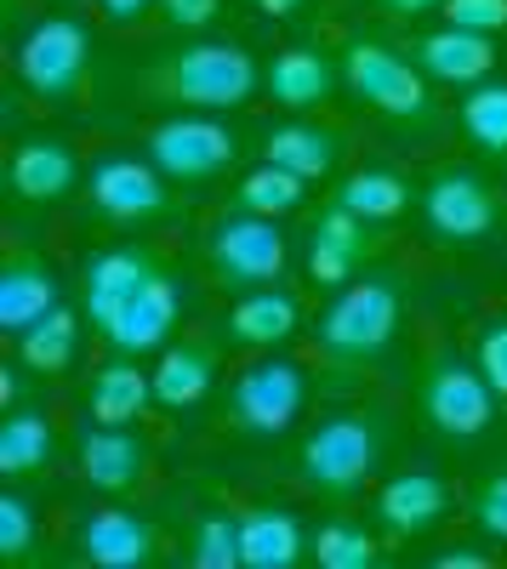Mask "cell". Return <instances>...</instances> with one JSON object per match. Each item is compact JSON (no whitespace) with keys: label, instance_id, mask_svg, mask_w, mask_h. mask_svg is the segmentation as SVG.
Here are the masks:
<instances>
[{"label":"cell","instance_id":"484cf974","mask_svg":"<svg viewBox=\"0 0 507 569\" xmlns=\"http://www.w3.org/2000/svg\"><path fill=\"white\" fill-rule=\"evenodd\" d=\"M262 160L297 171L302 182H319V177H331V166H337V137H331L326 126H308V120L274 126V131H268Z\"/></svg>","mask_w":507,"mask_h":569},{"label":"cell","instance_id":"ac0fdd59","mask_svg":"<svg viewBox=\"0 0 507 569\" xmlns=\"http://www.w3.org/2000/svg\"><path fill=\"white\" fill-rule=\"evenodd\" d=\"M371 222L365 217H354L348 206H326L314 217V233H308V273L319 279V284H342V279H354V268H359V257L371 251V233H365Z\"/></svg>","mask_w":507,"mask_h":569},{"label":"cell","instance_id":"4fadbf2b","mask_svg":"<svg viewBox=\"0 0 507 569\" xmlns=\"http://www.w3.org/2000/svg\"><path fill=\"white\" fill-rule=\"evenodd\" d=\"M417 69H422L428 80H439V86H463V91H474V86L490 80V69H496V34L445 23V29L422 34V46H417Z\"/></svg>","mask_w":507,"mask_h":569},{"label":"cell","instance_id":"1f68e13d","mask_svg":"<svg viewBox=\"0 0 507 569\" xmlns=\"http://www.w3.org/2000/svg\"><path fill=\"white\" fill-rule=\"evenodd\" d=\"M314 563L319 569H371L377 541L359 525H348V518H331V525H319V536H314Z\"/></svg>","mask_w":507,"mask_h":569},{"label":"cell","instance_id":"b9f144b4","mask_svg":"<svg viewBox=\"0 0 507 569\" xmlns=\"http://www.w3.org/2000/svg\"><path fill=\"white\" fill-rule=\"evenodd\" d=\"M251 7H257V12H268V18H291V12L302 7V0H251Z\"/></svg>","mask_w":507,"mask_h":569},{"label":"cell","instance_id":"83f0119b","mask_svg":"<svg viewBox=\"0 0 507 569\" xmlns=\"http://www.w3.org/2000/svg\"><path fill=\"white\" fill-rule=\"evenodd\" d=\"M46 461H52V421L40 410H7V421H0V472L29 479Z\"/></svg>","mask_w":507,"mask_h":569},{"label":"cell","instance_id":"603a6c76","mask_svg":"<svg viewBox=\"0 0 507 569\" xmlns=\"http://www.w3.org/2000/svg\"><path fill=\"white\" fill-rule=\"evenodd\" d=\"M58 308V279L46 262L34 257H12L7 268H0V330L7 337H18V330H29L40 313Z\"/></svg>","mask_w":507,"mask_h":569},{"label":"cell","instance_id":"7a4b0ae2","mask_svg":"<svg viewBox=\"0 0 507 569\" xmlns=\"http://www.w3.org/2000/svg\"><path fill=\"white\" fill-rule=\"evenodd\" d=\"M262 69L251 63L246 46H228V40H200L189 46V52H177L166 63V91L177 103H189V109H240L251 103V91H257Z\"/></svg>","mask_w":507,"mask_h":569},{"label":"cell","instance_id":"52a82bcc","mask_svg":"<svg viewBox=\"0 0 507 569\" xmlns=\"http://www.w3.org/2000/svg\"><path fill=\"white\" fill-rule=\"evenodd\" d=\"M149 160L171 182H206L235 166V131L211 114H177L149 131Z\"/></svg>","mask_w":507,"mask_h":569},{"label":"cell","instance_id":"60d3db41","mask_svg":"<svg viewBox=\"0 0 507 569\" xmlns=\"http://www.w3.org/2000/svg\"><path fill=\"white\" fill-rule=\"evenodd\" d=\"M434 7H445V0H382V12H394V18H422Z\"/></svg>","mask_w":507,"mask_h":569},{"label":"cell","instance_id":"5bb4252c","mask_svg":"<svg viewBox=\"0 0 507 569\" xmlns=\"http://www.w3.org/2000/svg\"><path fill=\"white\" fill-rule=\"evenodd\" d=\"M155 552V530L143 512L126 507H98L80 518V558L98 569H143Z\"/></svg>","mask_w":507,"mask_h":569},{"label":"cell","instance_id":"cb8c5ba5","mask_svg":"<svg viewBox=\"0 0 507 569\" xmlns=\"http://www.w3.org/2000/svg\"><path fill=\"white\" fill-rule=\"evenodd\" d=\"M91 421H115V427H131L137 416H143L155 405V376L137 370L131 353L109 359L98 376H91Z\"/></svg>","mask_w":507,"mask_h":569},{"label":"cell","instance_id":"44dd1931","mask_svg":"<svg viewBox=\"0 0 507 569\" xmlns=\"http://www.w3.org/2000/svg\"><path fill=\"white\" fill-rule=\"evenodd\" d=\"M337 69L342 63H331L326 52H314V46H291V52H280L262 69V86H268V98L280 109H314V103L331 98Z\"/></svg>","mask_w":507,"mask_h":569},{"label":"cell","instance_id":"74e56055","mask_svg":"<svg viewBox=\"0 0 507 569\" xmlns=\"http://www.w3.org/2000/svg\"><path fill=\"white\" fill-rule=\"evenodd\" d=\"M217 7L222 0H160V12H166L171 29H206L217 18Z\"/></svg>","mask_w":507,"mask_h":569},{"label":"cell","instance_id":"d590c367","mask_svg":"<svg viewBox=\"0 0 507 569\" xmlns=\"http://www.w3.org/2000/svg\"><path fill=\"white\" fill-rule=\"evenodd\" d=\"M474 525H479L490 541H507V467L496 472L490 485H479V496H474Z\"/></svg>","mask_w":507,"mask_h":569},{"label":"cell","instance_id":"7402d4cb","mask_svg":"<svg viewBox=\"0 0 507 569\" xmlns=\"http://www.w3.org/2000/svg\"><path fill=\"white\" fill-rule=\"evenodd\" d=\"M308 536L302 518L286 507H251L240 512V563L246 569H291L302 558Z\"/></svg>","mask_w":507,"mask_h":569},{"label":"cell","instance_id":"277c9868","mask_svg":"<svg viewBox=\"0 0 507 569\" xmlns=\"http://www.w3.org/2000/svg\"><path fill=\"white\" fill-rule=\"evenodd\" d=\"M86 63H91V34L80 18H40L23 40H18V80L23 91H34V98L58 103L69 98V91L86 80Z\"/></svg>","mask_w":507,"mask_h":569},{"label":"cell","instance_id":"f546056e","mask_svg":"<svg viewBox=\"0 0 507 569\" xmlns=\"http://www.w3.org/2000/svg\"><path fill=\"white\" fill-rule=\"evenodd\" d=\"M302 188H308V182H302L297 171L262 160L257 171H246V177H240L235 206H240V211H262V217H286V211H297V206H302Z\"/></svg>","mask_w":507,"mask_h":569},{"label":"cell","instance_id":"d6986e66","mask_svg":"<svg viewBox=\"0 0 507 569\" xmlns=\"http://www.w3.org/2000/svg\"><path fill=\"white\" fill-rule=\"evenodd\" d=\"M149 376H155L160 410H195L217 388V353H211V342H171Z\"/></svg>","mask_w":507,"mask_h":569},{"label":"cell","instance_id":"9c48e42d","mask_svg":"<svg viewBox=\"0 0 507 569\" xmlns=\"http://www.w3.org/2000/svg\"><path fill=\"white\" fill-rule=\"evenodd\" d=\"M211 262L222 279L235 284H274L286 273V233L280 217H262V211H235L211 228Z\"/></svg>","mask_w":507,"mask_h":569},{"label":"cell","instance_id":"e0dca14e","mask_svg":"<svg viewBox=\"0 0 507 569\" xmlns=\"http://www.w3.org/2000/svg\"><path fill=\"white\" fill-rule=\"evenodd\" d=\"M143 467H149V450H143L137 433H126V427L98 421L91 433H80V472H86L91 490L126 496L137 479H143Z\"/></svg>","mask_w":507,"mask_h":569},{"label":"cell","instance_id":"d4e9b609","mask_svg":"<svg viewBox=\"0 0 507 569\" xmlns=\"http://www.w3.org/2000/svg\"><path fill=\"white\" fill-rule=\"evenodd\" d=\"M297 297L280 291V284H251V297L235 302V313H228V330H235V342L246 348H280L291 330H297Z\"/></svg>","mask_w":507,"mask_h":569},{"label":"cell","instance_id":"30bf717a","mask_svg":"<svg viewBox=\"0 0 507 569\" xmlns=\"http://www.w3.org/2000/svg\"><path fill=\"white\" fill-rule=\"evenodd\" d=\"M86 194H91V206H98L103 222H149L166 206V171L155 160L103 154L86 171Z\"/></svg>","mask_w":507,"mask_h":569},{"label":"cell","instance_id":"8fae6325","mask_svg":"<svg viewBox=\"0 0 507 569\" xmlns=\"http://www.w3.org/2000/svg\"><path fill=\"white\" fill-rule=\"evenodd\" d=\"M182 319V284L171 273H155L143 291H137L109 325H103V342L115 353H155L166 337H171V325Z\"/></svg>","mask_w":507,"mask_h":569},{"label":"cell","instance_id":"ffe728a7","mask_svg":"<svg viewBox=\"0 0 507 569\" xmlns=\"http://www.w3.org/2000/svg\"><path fill=\"white\" fill-rule=\"evenodd\" d=\"M377 512H382V525H388L394 536H422L428 525H439V518L450 512V490L434 479V472L410 467V472H399V479L382 485Z\"/></svg>","mask_w":507,"mask_h":569},{"label":"cell","instance_id":"ab89813d","mask_svg":"<svg viewBox=\"0 0 507 569\" xmlns=\"http://www.w3.org/2000/svg\"><path fill=\"white\" fill-rule=\"evenodd\" d=\"M98 7H103L115 23H137V18H143V12L155 7V0H98Z\"/></svg>","mask_w":507,"mask_h":569},{"label":"cell","instance_id":"4dcf8cb0","mask_svg":"<svg viewBox=\"0 0 507 569\" xmlns=\"http://www.w3.org/2000/svg\"><path fill=\"white\" fill-rule=\"evenodd\" d=\"M463 131L485 154H507V80H479L463 98Z\"/></svg>","mask_w":507,"mask_h":569},{"label":"cell","instance_id":"d6a6232c","mask_svg":"<svg viewBox=\"0 0 507 569\" xmlns=\"http://www.w3.org/2000/svg\"><path fill=\"white\" fill-rule=\"evenodd\" d=\"M189 563H195V569H246V563H240V518H228V512H200Z\"/></svg>","mask_w":507,"mask_h":569},{"label":"cell","instance_id":"7c38bea8","mask_svg":"<svg viewBox=\"0 0 507 569\" xmlns=\"http://www.w3.org/2000/svg\"><path fill=\"white\" fill-rule=\"evenodd\" d=\"M422 211H428V228L439 233V240H485V233L496 228V200L474 171L434 177L428 194H422Z\"/></svg>","mask_w":507,"mask_h":569},{"label":"cell","instance_id":"f35d334b","mask_svg":"<svg viewBox=\"0 0 507 569\" xmlns=\"http://www.w3.org/2000/svg\"><path fill=\"white\" fill-rule=\"evenodd\" d=\"M434 569H490V558L474 552V547H450V552L434 558Z\"/></svg>","mask_w":507,"mask_h":569},{"label":"cell","instance_id":"9a60e30c","mask_svg":"<svg viewBox=\"0 0 507 569\" xmlns=\"http://www.w3.org/2000/svg\"><path fill=\"white\" fill-rule=\"evenodd\" d=\"M7 182H12V194L29 200V206L63 200V194H74V182H80L74 149L58 142V137H29V142H18L12 160H7Z\"/></svg>","mask_w":507,"mask_h":569},{"label":"cell","instance_id":"5b68a950","mask_svg":"<svg viewBox=\"0 0 507 569\" xmlns=\"http://www.w3.org/2000/svg\"><path fill=\"white\" fill-rule=\"evenodd\" d=\"M342 80L359 103H371L388 120H422L428 114V74L417 63H405L399 52L377 40H354L342 52Z\"/></svg>","mask_w":507,"mask_h":569},{"label":"cell","instance_id":"e575fe53","mask_svg":"<svg viewBox=\"0 0 507 569\" xmlns=\"http://www.w3.org/2000/svg\"><path fill=\"white\" fill-rule=\"evenodd\" d=\"M474 365L485 370V382L496 388V399H507V319H490L474 342Z\"/></svg>","mask_w":507,"mask_h":569},{"label":"cell","instance_id":"4316f807","mask_svg":"<svg viewBox=\"0 0 507 569\" xmlns=\"http://www.w3.org/2000/svg\"><path fill=\"white\" fill-rule=\"evenodd\" d=\"M74 348H80V319H74L63 302H58L52 313H40L29 330H18V365L34 370V376H58V370H69Z\"/></svg>","mask_w":507,"mask_h":569},{"label":"cell","instance_id":"836d02e7","mask_svg":"<svg viewBox=\"0 0 507 569\" xmlns=\"http://www.w3.org/2000/svg\"><path fill=\"white\" fill-rule=\"evenodd\" d=\"M34 547V507L23 496H0V552L12 563Z\"/></svg>","mask_w":507,"mask_h":569},{"label":"cell","instance_id":"3957f363","mask_svg":"<svg viewBox=\"0 0 507 569\" xmlns=\"http://www.w3.org/2000/svg\"><path fill=\"white\" fill-rule=\"evenodd\" d=\"M377 467V427L371 416H326L302 439V479L326 496H354Z\"/></svg>","mask_w":507,"mask_h":569},{"label":"cell","instance_id":"6da1fadb","mask_svg":"<svg viewBox=\"0 0 507 569\" xmlns=\"http://www.w3.org/2000/svg\"><path fill=\"white\" fill-rule=\"evenodd\" d=\"M399 313H405V302H399L394 279H354L326 308V319H319V342H326L331 359H348V365L382 359L399 330Z\"/></svg>","mask_w":507,"mask_h":569},{"label":"cell","instance_id":"f1b7e54d","mask_svg":"<svg viewBox=\"0 0 507 569\" xmlns=\"http://www.w3.org/2000/svg\"><path fill=\"white\" fill-rule=\"evenodd\" d=\"M337 206H348L365 222H394L410 206V182L399 171H377V166L371 171H354V177L337 182Z\"/></svg>","mask_w":507,"mask_h":569},{"label":"cell","instance_id":"7bdbcfd3","mask_svg":"<svg viewBox=\"0 0 507 569\" xmlns=\"http://www.w3.org/2000/svg\"><path fill=\"white\" fill-rule=\"evenodd\" d=\"M0 399H7V405L18 399V365H7V370H0Z\"/></svg>","mask_w":507,"mask_h":569},{"label":"cell","instance_id":"8992f818","mask_svg":"<svg viewBox=\"0 0 507 569\" xmlns=\"http://www.w3.org/2000/svg\"><path fill=\"white\" fill-rule=\"evenodd\" d=\"M228 416L257 439H274L302 416V370L291 359H257L228 388Z\"/></svg>","mask_w":507,"mask_h":569},{"label":"cell","instance_id":"ba28073f","mask_svg":"<svg viewBox=\"0 0 507 569\" xmlns=\"http://www.w3.org/2000/svg\"><path fill=\"white\" fill-rule=\"evenodd\" d=\"M422 410H428V421L439 427L445 439L468 445V439H479V433H485L490 416H496V388L485 382V370H479V365L439 359V365H428Z\"/></svg>","mask_w":507,"mask_h":569},{"label":"cell","instance_id":"2e32d148","mask_svg":"<svg viewBox=\"0 0 507 569\" xmlns=\"http://www.w3.org/2000/svg\"><path fill=\"white\" fill-rule=\"evenodd\" d=\"M160 268L149 262V251H137V246H120V251H103V257H91L86 262V284H80V297H86V319L91 325H109L143 284L155 279Z\"/></svg>","mask_w":507,"mask_h":569},{"label":"cell","instance_id":"8d00e7d4","mask_svg":"<svg viewBox=\"0 0 507 569\" xmlns=\"http://www.w3.org/2000/svg\"><path fill=\"white\" fill-rule=\"evenodd\" d=\"M445 23L496 34V29H507V0H445Z\"/></svg>","mask_w":507,"mask_h":569}]
</instances>
